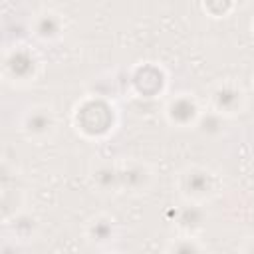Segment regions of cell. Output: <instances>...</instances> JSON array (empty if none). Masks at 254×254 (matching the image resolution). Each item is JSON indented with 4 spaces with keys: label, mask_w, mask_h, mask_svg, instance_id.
<instances>
[{
    "label": "cell",
    "mask_w": 254,
    "mask_h": 254,
    "mask_svg": "<svg viewBox=\"0 0 254 254\" xmlns=\"http://www.w3.org/2000/svg\"><path fill=\"white\" fill-rule=\"evenodd\" d=\"M4 71L14 81H28L36 73V60L28 50H14L6 56Z\"/></svg>",
    "instance_id": "277c9868"
},
{
    "label": "cell",
    "mask_w": 254,
    "mask_h": 254,
    "mask_svg": "<svg viewBox=\"0 0 254 254\" xmlns=\"http://www.w3.org/2000/svg\"><path fill=\"white\" fill-rule=\"evenodd\" d=\"M244 105V91L234 83H222L212 91V107L220 115L238 113Z\"/></svg>",
    "instance_id": "3957f363"
},
{
    "label": "cell",
    "mask_w": 254,
    "mask_h": 254,
    "mask_svg": "<svg viewBox=\"0 0 254 254\" xmlns=\"http://www.w3.org/2000/svg\"><path fill=\"white\" fill-rule=\"evenodd\" d=\"M54 127H56L54 111L50 107H44V105H36L32 109H28L24 119H22V129L32 139L48 137L54 131Z\"/></svg>",
    "instance_id": "7a4b0ae2"
},
{
    "label": "cell",
    "mask_w": 254,
    "mask_h": 254,
    "mask_svg": "<svg viewBox=\"0 0 254 254\" xmlns=\"http://www.w3.org/2000/svg\"><path fill=\"white\" fill-rule=\"evenodd\" d=\"M167 254H200V248L190 236H181L169 244Z\"/></svg>",
    "instance_id": "7c38bea8"
},
{
    "label": "cell",
    "mask_w": 254,
    "mask_h": 254,
    "mask_svg": "<svg viewBox=\"0 0 254 254\" xmlns=\"http://www.w3.org/2000/svg\"><path fill=\"white\" fill-rule=\"evenodd\" d=\"M167 117L171 123L175 125H189V123H194L198 121L200 113H198V107H196V101L187 95V93H181L177 95L175 99H171V103L167 105Z\"/></svg>",
    "instance_id": "5b68a950"
},
{
    "label": "cell",
    "mask_w": 254,
    "mask_h": 254,
    "mask_svg": "<svg viewBox=\"0 0 254 254\" xmlns=\"http://www.w3.org/2000/svg\"><path fill=\"white\" fill-rule=\"evenodd\" d=\"M244 254H254V238H250L244 246Z\"/></svg>",
    "instance_id": "4fadbf2b"
},
{
    "label": "cell",
    "mask_w": 254,
    "mask_h": 254,
    "mask_svg": "<svg viewBox=\"0 0 254 254\" xmlns=\"http://www.w3.org/2000/svg\"><path fill=\"white\" fill-rule=\"evenodd\" d=\"M196 127H198V131H200L204 137L214 139V137H220V135L224 133L226 121H224V115H220V113H216V111L212 109V111L202 113V115L198 117Z\"/></svg>",
    "instance_id": "30bf717a"
},
{
    "label": "cell",
    "mask_w": 254,
    "mask_h": 254,
    "mask_svg": "<svg viewBox=\"0 0 254 254\" xmlns=\"http://www.w3.org/2000/svg\"><path fill=\"white\" fill-rule=\"evenodd\" d=\"M93 183L97 185V189H101L103 192L119 189V167L113 165H99L93 171Z\"/></svg>",
    "instance_id": "8fae6325"
},
{
    "label": "cell",
    "mask_w": 254,
    "mask_h": 254,
    "mask_svg": "<svg viewBox=\"0 0 254 254\" xmlns=\"http://www.w3.org/2000/svg\"><path fill=\"white\" fill-rule=\"evenodd\" d=\"M32 30L42 40H54L62 34V18L56 12H42L36 16Z\"/></svg>",
    "instance_id": "ba28073f"
},
{
    "label": "cell",
    "mask_w": 254,
    "mask_h": 254,
    "mask_svg": "<svg viewBox=\"0 0 254 254\" xmlns=\"http://www.w3.org/2000/svg\"><path fill=\"white\" fill-rule=\"evenodd\" d=\"M179 189L183 196L189 198L190 202H200L214 192L216 181L210 171L202 167H189L179 177Z\"/></svg>",
    "instance_id": "6da1fadb"
},
{
    "label": "cell",
    "mask_w": 254,
    "mask_h": 254,
    "mask_svg": "<svg viewBox=\"0 0 254 254\" xmlns=\"http://www.w3.org/2000/svg\"><path fill=\"white\" fill-rule=\"evenodd\" d=\"M151 183V171L141 163H127L119 167V189L141 192Z\"/></svg>",
    "instance_id": "8992f818"
},
{
    "label": "cell",
    "mask_w": 254,
    "mask_h": 254,
    "mask_svg": "<svg viewBox=\"0 0 254 254\" xmlns=\"http://www.w3.org/2000/svg\"><path fill=\"white\" fill-rule=\"evenodd\" d=\"M113 232H115V226H113V220L109 216H95L87 224V236L95 244L109 242L113 238Z\"/></svg>",
    "instance_id": "9c48e42d"
},
{
    "label": "cell",
    "mask_w": 254,
    "mask_h": 254,
    "mask_svg": "<svg viewBox=\"0 0 254 254\" xmlns=\"http://www.w3.org/2000/svg\"><path fill=\"white\" fill-rule=\"evenodd\" d=\"M204 222H206V212L196 202H189V204L181 206L177 212V226L187 230V232L200 230L204 226Z\"/></svg>",
    "instance_id": "52a82bcc"
}]
</instances>
